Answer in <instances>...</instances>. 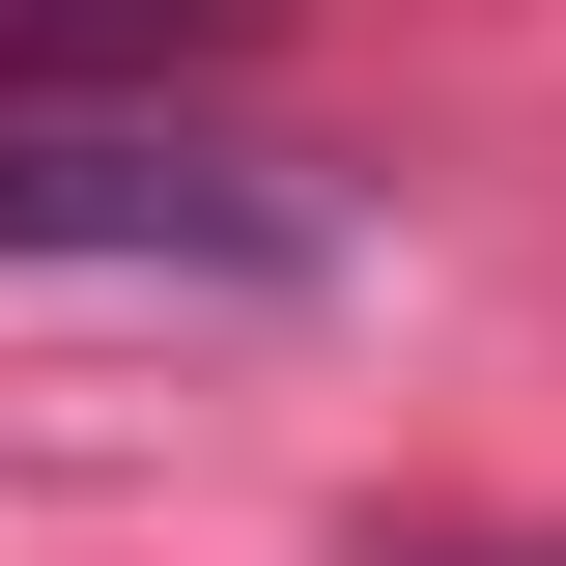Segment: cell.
I'll list each match as a JSON object with an SVG mask.
<instances>
[{
  "instance_id": "cell-1",
  "label": "cell",
  "mask_w": 566,
  "mask_h": 566,
  "mask_svg": "<svg viewBox=\"0 0 566 566\" xmlns=\"http://www.w3.org/2000/svg\"><path fill=\"white\" fill-rule=\"evenodd\" d=\"M0 255H199V283H312V199L255 142H170V114H0Z\"/></svg>"
},
{
  "instance_id": "cell-2",
  "label": "cell",
  "mask_w": 566,
  "mask_h": 566,
  "mask_svg": "<svg viewBox=\"0 0 566 566\" xmlns=\"http://www.w3.org/2000/svg\"><path fill=\"white\" fill-rule=\"evenodd\" d=\"M255 0H0V114H57V85H170V57H227Z\"/></svg>"
}]
</instances>
